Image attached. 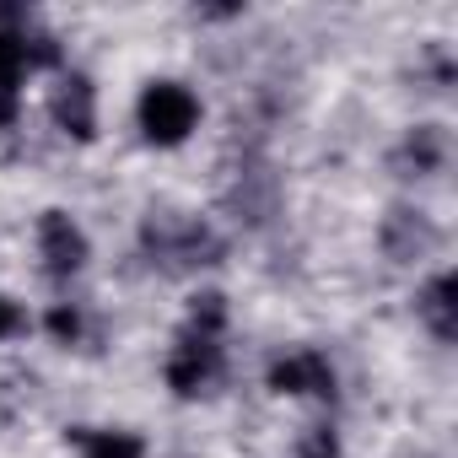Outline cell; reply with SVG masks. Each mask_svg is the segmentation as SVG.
<instances>
[{
    "label": "cell",
    "instance_id": "6da1fadb",
    "mask_svg": "<svg viewBox=\"0 0 458 458\" xmlns=\"http://www.w3.org/2000/svg\"><path fill=\"white\" fill-rule=\"evenodd\" d=\"M221 335H226V297L221 292H205L194 297L173 351H167V388L178 399H194V394H210L216 377H221Z\"/></svg>",
    "mask_w": 458,
    "mask_h": 458
},
{
    "label": "cell",
    "instance_id": "7a4b0ae2",
    "mask_svg": "<svg viewBox=\"0 0 458 458\" xmlns=\"http://www.w3.org/2000/svg\"><path fill=\"white\" fill-rule=\"evenodd\" d=\"M135 119L151 146H183L199 124V98L183 81H151L135 103Z\"/></svg>",
    "mask_w": 458,
    "mask_h": 458
},
{
    "label": "cell",
    "instance_id": "3957f363",
    "mask_svg": "<svg viewBox=\"0 0 458 458\" xmlns=\"http://www.w3.org/2000/svg\"><path fill=\"white\" fill-rule=\"evenodd\" d=\"M146 249L167 270H194V265H216L221 259V238L194 216H151L146 221Z\"/></svg>",
    "mask_w": 458,
    "mask_h": 458
},
{
    "label": "cell",
    "instance_id": "277c9868",
    "mask_svg": "<svg viewBox=\"0 0 458 458\" xmlns=\"http://www.w3.org/2000/svg\"><path fill=\"white\" fill-rule=\"evenodd\" d=\"M270 388L286 394V399H335V367H329L324 351L302 345V351L276 356V367H270Z\"/></svg>",
    "mask_w": 458,
    "mask_h": 458
},
{
    "label": "cell",
    "instance_id": "5b68a950",
    "mask_svg": "<svg viewBox=\"0 0 458 458\" xmlns=\"http://www.w3.org/2000/svg\"><path fill=\"white\" fill-rule=\"evenodd\" d=\"M38 254H44V270L65 281V276H76L87 265V233L65 210H44V221H38Z\"/></svg>",
    "mask_w": 458,
    "mask_h": 458
},
{
    "label": "cell",
    "instance_id": "8992f818",
    "mask_svg": "<svg viewBox=\"0 0 458 458\" xmlns=\"http://www.w3.org/2000/svg\"><path fill=\"white\" fill-rule=\"evenodd\" d=\"M49 114H55V124L65 130V135H76V140H92L98 135V92H92V81L87 76H60V87H55V98H49Z\"/></svg>",
    "mask_w": 458,
    "mask_h": 458
},
{
    "label": "cell",
    "instance_id": "52a82bcc",
    "mask_svg": "<svg viewBox=\"0 0 458 458\" xmlns=\"http://www.w3.org/2000/svg\"><path fill=\"white\" fill-rule=\"evenodd\" d=\"M415 313L426 318V329L447 345V340H458V276L453 270H442V276H431L426 281V292L415 297Z\"/></svg>",
    "mask_w": 458,
    "mask_h": 458
},
{
    "label": "cell",
    "instance_id": "ba28073f",
    "mask_svg": "<svg viewBox=\"0 0 458 458\" xmlns=\"http://www.w3.org/2000/svg\"><path fill=\"white\" fill-rule=\"evenodd\" d=\"M0 98H17V87L28 81V71H33V60H28V38H22V28L33 22L28 12H0Z\"/></svg>",
    "mask_w": 458,
    "mask_h": 458
},
{
    "label": "cell",
    "instance_id": "9c48e42d",
    "mask_svg": "<svg viewBox=\"0 0 458 458\" xmlns=\"http://www.w3.org/2000/svg\"><path fill=\"white\" fill-rule=\"evenodd\" d=\"M383 249H388L394 259H420V254L437 249V226H431L420 210H394V216L383 221Z\"/></svg>",
    "mask_w": 458,
    "mask_h": 458
},
{
    "label": "cell",
    "instance_id": "30bf717a",
    "mask_svg": "<svg viewBox=\"0 0 458 458\" xmlns=\"http://www.w3.org/2000/svg\"><path fill=\"white\" fill-rule=\"evenodd\" d=\"M394 162H399V167H415V178H426V173H437V167L447 162V135H442L437 124H420V130L404 135V146H399Z\"/></svg>",
    "mask_w": 458,
    "mask_h": 458
},
{
    "label": "cell",
    "instance_id": "8fae6325",
    "mask_svg": "<svg viewBox=\"0 0 458 458\" xmlns=\"http://www.w3.org/2000/svg\"><path fill=\"white\" fill-rule=\"evenodd\" d=\"M87 458H146V442L135 431H76Z\"/></svg>",
    "mask_w": 458,
    "mask_h": 458
},
{
    "label": "cell",
    "instance_id": "7c38bea8",
    "mask_svg": "<svg viewBox=\"0 0 458 458\" xmlns=\"http://www.w3.org/2000/svg\"><path fill=\"white\" fill-rule=\"evenodd\" d=\"M297 458H340V437L335 426H308L297 442Z\"/></svg>",
    "mask_w": 458,
    "mask_h": 458
},
{
    "label": "cell",
    "instance_id": "4fadbf2b",
    "mask_svg": "<svg viewBox=\"0 0 458 458\" xmlns=\"http://www.w3.org/2000/svg\"><path fill=\"white\" fill-rule=\"evenodd\" d=\"M49 329H55L60 340H81V329H87V324H81V313H76V308H65V302H60V308L49 313Z\"/></svg>",
    "mask_w": 458,
    "mask_h": 458
},
{
    "label": "cell",
    "instance_id": "5bb4252c",
    "mask_svg": "<svg viewBox=\"0 0 458 458\" xmlns=\"http://www.w3.org/2000/svg\"><path fill=\"white\" fill-rule=\"evenodd\" d=\"M22 329V313H17V302L12 297H0V340H6V335H17Z\"/></svg>",
    "mask_w": 458,
    "mask_h": 458
}]
</instances>
